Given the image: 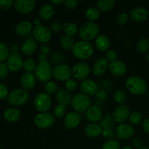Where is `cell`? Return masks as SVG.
I'll use <instances>...</instances> for the list:
<instances>
[{
	"label": "cell",
	"mask_w": 149,
	"mask_h": 149,
	"mask_svg": "<svg viewBox=\"0 0 149 149\" xmlns=\"http://www.w3.org/2000/svg\"><path fill=\"white\" fill-rule=\"evenodd\" d=\"M72 53L76 58L79 60H87L93 55V45L87 41H79L75 42L72 48Z\"/></svg>",
	"instance_id": "obj_1"
},
{
	"label": "cell",
	"mask_w": 149,
	"mask_h": 149,
	"mask_svg": "<svg viewBox=\"0 0 149 149\" xmlns=\"http://www.w3.org/2000/svg\"><path fill=\"white\" fill-rule=\"evenodd\" d=\"M128 91L135 95H141L146 91L147 84L144 79L137 76L130 77L125 82Z\"/></svg>",
	"instance_id": "obj_2"
},
{
	"label": "cell",
	"mask_w": 149,
	"mask_h": 149,
	"mask_svg": "<svg viewBox=\"0 0 149 149\" xmlns=\"http://www.w3.org/2000/svg\"><path fill=\"white\" fill-rule=\"evenodd\" d=\"M100 33V28L98 25L93 22H87L84 23L79 29V34L82 40L91 41L97 39Z\"/></svg>",
	"instance_id": "obj_3"
},
{
	"label": "cell",
	"mask_w": 149,
	"mask_h": 149,
	"mask_svg": "<svg viewBox=\"0 0 149 149\" xmlns=\"http://www.w3.org/2000/svg\"><path fill=\"white\" fill-rule=\"evenodd\" d=\"M52 65L48 61L39 62L35 69L36 78L42 82H48L52 77Z\"/></svg>",
	"instance_id": "obj_4"
},
{
	"label": "cell",
	"mask_w": 149,
	"mask_h": 149,
	"mask_svg": "<svg viewBox=\"0 0 149 149\" xmlns=\"http://www.w3.org/2000/svg\"><path fill=\"white\" fill-rule=\"evenodd\" d=\"M71 106L77 113H81L87 111L90 107L91 100L88 95L83 93H77L71 100Z\"/></svg>",
	"instance_id": "obj_5"
},
{
	"label": "cell",
	"mask_w": 149,
	"mask_h": 149,
	"mask_svg": "<svg viewBox=\"0 0 149 149\" xmlns=\"http://www.w3.org/2000/svg\"><path fill=\"white\" fill-rule=\"evenodd\" d=\"M29 99V95L27 91L23 89H16L9 94V103L14 106H20L26 104Z\"/></svg>",
	"instance_id": "obj_6"
},
{
	"label": "cell",
	"mask_w": 149,
	"mask_h": 149,
	"mask_svg": "<svg viewBox=\"0 0 149 149\" xmlns=\"http://www.w3.org/2000/svg\"><path fill=\"white\" fill-rule=\"evenodd\" d=\"M33 105L35 109L39 113L47 112L52 105V99L49 95L47 94L46 93H40L35 97Z\"/></svg>",
	"instance_id": "obj_7"
},
{
	"label": "cell",
	"mask_w": 149,
	"mask_h": 149,
	"mask_svg": "<svg viewBox=\"0 0 149 149\" xmlns=\"http://www.w3.org/2000/svg\"><path fill=\"white\" fill-rule=\"evenodd\" d=\"M55 119L53 115L48 112L39 113L35 116L34 124L38 128L47 129L55 124Z\"/></svg>",
	"instance_id": "obj_8"
},
{
	"label": "cell",
	"mask_w": 149,
	"mask_h": 149,
	"mask_svg": "<svg viewBox=\"0 0 149 149\" xmlns=\"http://www.w3.org/2000/svg\"><path fill=\"white\" fill-rule=\"evenodd\" d=\"M33 36L36 41L41 43L46 44L52 39V31L49 28L40 25L35 26L33 29Z\"/></svg>",
	"instance_id": "obj_9"
},
{
	"label": "cell",
	"mask_w": 149,
	"mask_h": 149,
	"mask_svg": "<svg viewBox=\"0 0 149 149\" xmlns=\"http://www.w3.org/2000/svg\"><path fill=\"white\" fill-rule=\"evenodd\" d=\"M72 74V70L65 64L57 65L52 70V77L58 81H66L70 79Z\"/></svg>",
	"instance_id": "obj_10"
},
{
	"label": "cell",
	"mask_w": 149,
	"mask_h": 149,
	"mask_svg": "<svg viewBox=\"0 0 149 149\" xmlns=\"http://www.w3.org/2000/svg\"><path fill=\"white\" fill-rule=\"evenodd\" d=\"M90 72L88 64L84 62H79L75 64L72 68V74L77 80H85Z\"/></svg>",
	"instance_id": "obj_11"
},
{
	"label": "cell",
	"mask_w": 149,
	"mask_h": 149,
	"mask_svg": "<svg viewBox=\"0 0 149 149\" xmlns=\"http://www.w3.org/2000/svg\"><path fill=\"white\" fill-rule=\"evenodd\" d=\"M36 2L33 0H17L14 2L15 10L20 14H29L34 10Z\"/></svg>",
	"instance_id": "obj_12"
},
{
	"label": "cell",
	"mask_w": 149,
	"mask_h": 149,
	"mask_svg": "<svg viewBox=\"0 0 149 149\" xmlns=\"http://www.w3.org/2000/svg\"><path fill=\"white\" fill-rule=\"evenodd\" d=\"M23 58L20 54L17 52H13L9 55L7 60V65L10 71L17 72L23 68Z\"/></svg>",
	"instance_id": "obj_13"
},
{
	"label": "cell",
	"mask_w": 149,
	"mask_h": 149,
	"mask_svg": "<svg viewBox=\"0 0 149 149\" xmlns=\"http://www.w3.org/2000/svg\"><path fill=\"white\" fill-rule=\"evenodd\" d=\"M130 109L126 105H119L114 109L113 112V119L115 122L122 124L129 119Z\"/></svg>",
	"instance_id": "obj_14"
},
{
	"label": "cell",
	"mask_w": 149,
	"mask_h": 149,
	"mask_svg": "<svg viewBox=\"0 0 149 149\" xmlns=\"http://www.w3.org/2000/svg\"><path fill=\"white\" fill-rule=\"evenodd\" d=\"M80 90L83 94L87 95H95L98 91V85L97 83L92 79L83 80L80 84Z\"/></svg>",
	"instance_id": "obj_15"
},
{
	"label": "cell",
	"mask_w": 149,
	"mask_h": 149,
	"mask_svg": "<svg viewBox=\"0 0 149 149\" xmlns=\"http://www.w3.org/2000/svg\"><path fill=\"white\" fill-rule=\"evenodd\" d=\"M116 133L118 138L120 139H130L135 135V129L132 125L122 123L116 127Z\"/></svg>",
	"instance_id": "obj_16"
},
{
	"label": "cell",
	"mask_w": 149,
	"mask_h": 149,
	"mask_svg": "<svg viewBox=\"0 0 149 149\" xmlns=\"http://www.w3.org/2000/svg\"><path fill=\"white\" fill-rule=\"evenodd\" d=\"M109 61L105 57H100L93 65V74L95 77H100L103 75L109 68Z\"/></svg>",
	"instance_id": "obj_17"
},
{
	"label": "cell",
	"mask_w": 149,
	"mask_h": 149,
	"mask_svg": "<svg viewBox=\"0 0 149 149\" xmlns=\"http://www.w3.org/2000/svg\"><path fill=\"white\" fill-rule=\"evenodd\" d=\"M36 83V76L32 73H25L20 78V85L26 91L31 90Z\"/></svg>",
	"instance_id": "obj_18"
},
{
	"label": "cell",
	"mask_w": 149,
	"mask_h": 149,
	"mask_svg": "<svg viewBox=\"0 0 149 149\" xmlns=\"http://www.w3.org/2000/svg\"><path fill=\"white\" fill-rule=\"evenodd\" d=\"M81 117L77 112L72 111L68 113L64 119V125L68 130H74L79 125Z\"/></svg>",
	"instance_id": "obj_19"
},
{
	"label": "cell",
	"mask_w": 149,
	"mask_h": 149,
	"mask_svg": "<svg viewBox=\"0 0 149 149\" xmlns=\"http://www.w3.org/2000/svg\"><path fill=\"white\" fill-rule=\"evenodd\" d=\"M110 72L116 77H122L127 72V66L123 62L119 61L110 63L109 65Z\"/></svg>",
	"instance_id": "obj_20"
},
{
	"label": "cell",
	"mask_w": 149,
	"mask_h": 149,
	"mask_svg": "<svg viewBox=\"0 0 149 149\" xmlns=\"http://www.w3.org/2000/svg\"><path fill=\"white\" fill-rule=\"evenodd\" d=\"M130 16V18L135 21L143 22L148 18V12L144 7H135L131 10Z\"/></svg>",
	"instance_id": "obj_21"
},
{
	"label": "cell",
	"mask_w": 149,
	"mask_h": 149,
	"mask_svg": "<svg viewBox=\"0 0 149 149\" xmlns=\"http://www.w3.org/2000/svg\"><path fill=\"white\" fill-rule=\"evenodd\" d=\"M56 100L60 105H63L64 106H68L70 103H71V93L66 89H61L58 90L56 93Z\"/></svg>",
	"instance_id": "obj_22"
},
{
	"label": "cell",
	"mask_w": 149,
	"mask_h": 149,
	"mask_svg": "<svg viewBox=\"0 0 149 149\" xmlns=\"http://www.w3.org/2000/svg\"><path fill=\"white\" fill-rule=\"evenodd\" d=\"M103 111L97 106H90L87 111V118L90 122H97L101 119Z\"/></svg>",
	"instance_id": "obj_23"
},
{
	"label": "cell",
	"mask_w": 149,
	"mask_h": 149,
	"mask_svg": "<svg viewBox=\"0 0 149 149\" xmlns=\"http://www.w3.org/2000/svg\"><path fill=\"white\" fill-rule=\"evenodd\" d=\"M55 14V8L53 5L49 3L44 4L39 10V15L42 20H48L52 18Z\"/></svg>",
	"instance_id": "obj_24"
},
{
	"label": "cell",
	"mask_w": 149,
	"mask_h": 149,
	"mask_svg": "<svg viewBox=\"0 0 149 149\" xmlns=\"http://www.w3.org/2000/svg\"><path fill=\"white\" fill-rule=\"evenodd\" d=\"M37 47V42L35 39H28L22 45V52L26 55H31L36 52Z\"/></svg>",
	"instance_id": "obj_25"
},
{
	"label": "cell",
	"mask_w": 149,
	"mask_h": 149,
	"mask_svg": "<svg viewBox=\"0 0 149 149\" xmlns=\"http://www.w3.org/2000/svg\"><path fill=\"white\" fill-rule=\"evenodd\" d=\"M103 128L100 125L95 123H92L87 125L84 129V133L89 138H97L102 135Z\"/></svg>",
	"instance_id": "obj_26"
},
{
	"label": "cell",
	"mask_w": 149,
	"mask_h": 149,
	"mask_svg": "<svg viewBox=\"0 0 149 149\" xmlns=\"http://www.w3.org/2000/svg\"><path fill=\"white\" fill-rule=\"evenodd\" d=\"M20 116H21V112L19 109L15 108H10L4 112V118L5 120L11 123L18 121Z\"/></svg>",
	"instance_id": "obj_27"
},
{
	"label": "cell",
	"mask_w": 149,
	"mask_h": 149,
	"mask_svg": "<svg viewBox=\"0 0 149 149\" xmlns=\"http://www.w3.org/2000/svg\"><path fill=\"white\" fill-rule=\"evenodd\" d=\"M15 30L16 33L20 36H26L33 30V26L31 22L24 20L17 23Z\"/></svg>",
	"instance_id": "obj_28"
},
{
	"label": "cell",
	"mask_w": 149,
	"mask_h": 149,
	"mask_svg": "<svg viewBox=\"0 0 149 149\" xmlns=\"http://www.w3.org/2000/svg\"><path fill=\"white\" fill-rule=\"evenodd\" d=\"M110 45V40L106 35H99L95 40L96 48L101 52L109 50Z\"/></svg>",
	"instance_id": "obj_29"
},
{
	"label": "cell",
	"mask_w": 149,
	"mask_h": 149,
	"mask_svg": "<svg viewBox=\"0 0 149 149\" xmlns=\"http://www.w3.org/2000/svg\"><path fill=\"white\" fill-rule=\"evenodd\" d=\"M115 5L114 0H101L96 3V7L101 12H108L112 10Z\"/></svg>",
	"instance_id": "obj_30"
},
{
	"label": "cell",
	"mask_w": 149,
	"mask_h": 149,
	"mask_svg": "<svg viewBox=\"0 0 149 149\" xmlns=\"http://www.w3.org/2000/svg\"><path fill=\"white\" fill-rule=\"evenodd\" d=\"M62 29L64 31V33H65V35L72 36V37L74 36H75L79 32L78 27L73 22H67V23H64Z\"/></svg>",
	"instance_id": "obj_31"
},
{
	"label": "cell",
	"mask_w": 149,
	"mask_h": 149,
	"mask_svg": "<svg viewBox=\"0 0 149 149\" xmlns=\"http://www.w3.org/2000/svg\"><path fill=\"white\" fill-rule=\"evenodd\" d=\"M85 16L86 18L90 20V22L94 23V21L98 20L100 17V12L96 7H91L86 10Z\"/></svg>",
	"instance_id": "obj_32"
},
{
	"label": "cell",
	"mask_w": 149,
	"mask_h": 149,
	"mask_svg": "<svg viewBox=\"0 0 149 149\" xmlns=\"http://www.w3.org/2000/svg\"><path fill=\"white\" fill-rule=\"evenodd\" d=\"M136 47L141 54L147 53L149 49V40L146 38H141L137 42Z\"/></svg>",
	"instance_id": "obj_33"
},
{
	"label": "cell",
	"mask_w": 149,
	"mask_h": 149,
	"mask_svg": "<svg viewBox=\"0 0 149 149\" xmlns=\"http://www.w3.org/2000/svg\"><path fill=\"white\" fill-rule=\"evenodd\" d=\"M74 39L72 36H68V35H64L61 39V45L62 47L65 49H72L74 47Z\"/></svg>",
	"instance_id": "obj_34"
},
{
	"label": "cell",
	"mask_w": 149,
	"mask_h": 149,
	"mask_svg": "<svg viewBox=\"0 0 149 149\" xmlns=\"http://www.w3.org/2000/svg\"><path fill=\"white\" fill-rule=\"evenodd\" d=\"M37 64L36 63L34 60L31 58H28L23 61V68L24 71H26L28 73H32L33 71H35L36 67Z\"/></svg>",
	"instance_id": "obj_35"
},
{
	"label": "cell",
	"mask_w": 149,
	"mask_h": 149,
	"mask_svg": "<svg viewBox=\"0 0 149 149\" xmlns=\"http://www.w3.org/2000/svg\"><path fill=\"white\" fill-rule=\"evenodd\" d=\"M10 55V50L8 47L3 42H0V63L6 61Z\"/></svg>",
	"instance_id": "obj_36"
},
{
	"label": "cell",
	"mask_w": 149,
	"mask_h": 149,
	"mask_svg": "<svg viewBox=\"0 0 149 149\" xmlns=\"http://www.w3.org/2000/svg\"><path fill=\"white\" fill-rule=\"evenodd\" d=\"M58 86L56 82L52 81H49L47 82L45 85V91L47 94L52 95L56 93L58 91Z\"/></svg>",
	"instance_id": "obj_37"
},
{
	"label": "cell",
	"mask_w": 149,
	"mask_h": 149,
	"mask_svg": "<svg viewBox=\"0 0 149 149\" xmlns=\"http://www.w3.org/2000/svg\"><path fill=\"white\" fill-rule=\"evenodd\" d=\"M129 120L131 124L133 125H138L143 120V115L139 111H133L130 114Z\"/></svg>",
	"instance_id": "obj_38"
},
{
	"label": "cell",
	"mask_w": 149,
	"mask_h": 149,
	"mask_svg": "<svg viewBox=\"0 0 149 149\" xmlns=\"http://www.w3.org/2000/svg\"><path fill=\"white\" fill-rule=\"evenodd\" d=\"M113 98L116 103L122 104L127 100V95L123 90H116L113 94Z\"/></svg>",
	"instance_id": "obj_39"
},
{
	"label": "cell",
	"mask_w": 149,
	"mask_h": 149,
	"mask_svg": "<svg viewBox=\"0 0 149 149\" xmlns=\"http://www.w3.org/2000/svg\"><path fill=\"white\" fill-rule=\"evenodd\" d=\"M102 149H120V146L115 140H109L103 144Z\"/></svg>",
	"instance_id": "obj_40"
},
{
	"label": "cell",
	"mask_w": 149,
	"mask_h": 149,
	"mask_svg": "<svg viewBox=\"0 0 149 149\" xmlns=\"http://www.w3.org/2000/svg\"><path fill=\"white\" fill-rule=\"evenodd\" d=\"M54 114L56 117L58 118H62L65 116V112H66V107L63 105H58L57 106H55V108L54 109Z\"/></svg>",
	"instance_id": "obj_41"
},
{
	"label": "cell",
	"mask_w": 149,
	"mask_h": 149,
	"mask_svg": "<svg viewBox=\"0 0 149 149\" xmlns=\"http://www.w3.org/2000/svg\"><path fill=\"white\" fill-rule=\"evenodd\" d=\"M50 59L54 63L61 65V64H63L62 63H63L65 61V57H64V55H61V53L56 52V53H54L51 55Z\"/></svg>",
	"instance_id": "obj_42"
},
{
	"label": "cell",
	"mask_w": 149,
	"mask_h": 149,
	"mask_svg": "<svg viewBox=\"0 0 149 149\" xmlns=\"http://www.w3.org/2000/svg\"><path fill=\"white\" fill-rule=\"evenodd\" d=\"M77 85L78 84H77V81L75 79H73L67 80L65 83V89L69 92H73L77 90Z\"/></svg>",
	"instance_id": "obj_43"
},
{
	"label": "cell",
	"mask_w": 149,
	"mask_h": 149,
	"mask_svg": "<svg viewBox=\"0 0 149 149\" xmlns=\"http://www.w3.org/2000/svg\"><path fill=\"white\" fill-rule=\"evenodd\" d=\"M130 18V17H129L127 14L126 13H121L119 15L116 17V23L119 25H125L129 22Z\"/></svg>",
	"instance_id": "obj_44"
},
{
	"label": "cell",
	"mask_w": 149,
	"mask_h": 149,
	"mask_svg": "<svg viewBox=\"0 0 149 149\" xmlns=\"http://www.w3.org/2000/svg\"><path fill=\"white\" fill-rule=\"evenodd\" d=\"M113 119L111 118L109 116H106L103 120L101 121V125L102 128H112V127L113 126Z\"/></svg>",
	"instance_id": "obj_45"
},
{
	"label": "cell",
	"mask_w": 149,
	"mask_h": 149,
	"mask_svg": "<svg viewBox=\"0 0 149 149\" xmlns=\"http://www.w3.org/2000/svg\"><path fill=\"white\" fill-rule=\"evenodd\" d=\"M9 68L7 64L4 63H0V79H4L7 78L9 74Z\"/></svg>",
	"instance_id": "obj_46"
},
{
	"label": "cell",
	"mask_w": 149,
	"mask_h": 149,
	"mask_svg": "<svg viewBox=\"0 0 149 149\" xmlns=\"http://www.w3.org/2000/svg\"><path fill=\"white\" fill-rule=\"evenodd\" d=\"M106 58L109 61V62L110 61L111 63L113 62V61H116V58H117V53L115 50L113 49H109V50L106 52Z\"/></svg>",
	"instance_id": "obj_47"
},
{
	"label": "cell",
	"mask_w": 149,
	"mask_h": 149,
	"mask_svg": "<svg viewBox=\"0 0 149 149\" xmlns=\"http://www.w3.org/2000/svg\"><path fill=\"white\" fill-rule=\"evenodd\" d=\"M13 0H0V8L2 10H9L14 5Z\"/></svg>",
	"instance_id": "obj_48"
},
{
	"label": "cell",
	"mask_w": 149,
	"mask_h": 149,
	"mask_svg": "<svg viewBox=\"0 0 149 149\" xmlns=\"http://www.w3.org/2000/svg\"><path fill=\"white\" fill-rule=\"evenodd\" d=\"M8 93L9 90L7 85L2 84V83H0V99L1 100L5 99L8 96Z\"/></svg>",
	"instance_id": "obj_49"
},
{
	"label": "cell",
	"mask_w": 149,
	"mask_h": 149,
	"mask_svg": "<svg viewBox=\"0 0 149 149\" xmlns=\"http://www.w3.org/2000/svg\"><path fill=\"white\" fill-rule=\"evenodd\" d=\"M102 135L106 139H111L114 135V132L112 130V128H104V129H103Z\"/></svg>",
	"instance_id": "obj_50"
},
{
	"label": "cell",
	"mask_w": 149,
	"mask_h": 149,
	"mask_svg": "<svg viewBox=\"0 0 149 149\" xmlns=\"http://www.w3.org/2000/svg\"><path fill=\"white\" fill-rule=\"evenodd\" d=\"M62 28L63 26H61V23L57 21L52 22V23L50 24V26H49V29H50L51 31H53L55 32V33L60 31L62 29Z\"/></svg>",
	"instance_id": "obj_51"
},
{
	"label": "cell",
	"mask_w": 149,
	"mask_h": 149,
	"mask_svg": "<svg viewBox=\"0 0 149 149\" xmlns=\"http://www.w3.org/2000/svg\"><path fill=\"white\" fill-rule=\"evenodd\" d=\"M64 4H65L66 8L72 10L77 7V4H78V1L77 0H65V1H64Z\"/></svg>",
	"instance_id": "obj_52"
},
{
	"label": "cell",
	"mask_w": 149,
	"mask_h": 149,
	"mask_svg": "<svg viewBox=\"0 0 149 149\" xmlns=\"http://www.w3.org/2000/svg\"><path fill=\"white\" fill-rule=\"evenodd\" d=\"M96 96L100 100H106L107 98V93L105 90H98Z\"/></svg>",
	"instance_id": "obj_53"
},
{
	"label": "cell",
	"mask_w": 149,
	"mask_h": 149,
	"mask_svg": "<svg viewBox=\"0 0 149 149\" xmlns=\"http://www.w3.org/2000/svg\"><path fill=\"white\" fill-rule=\"evenodd\" d=\"M132 146L135 148H137L138 149L141 148L142 147V141H141V140L140 138H135L132 141Z\"/></svg>",
	"instance_id": "obj_54"
},
{
	"label": "cell",
	"mask_w": 149,
	"mask_h": 149,
	"mask_svg": "<svg viewBox=\"0 0 149 149\" xmlns=\"http://www.w3.org/2000/svg\"><path fill=\"white\" fill-rule=\"evenodd\" d=\"M40 50L41 52H42V54H44V55H47V54H49V52H50V49H49V46L48 45H43L41 46L40 47Z\"/></svg>",
	"instance_id": "obj_55"
},
{
	"label": "cell",
	"mask_w": 149,
	"mask_h": 149,
	"mask_svg": "<svg viewBox=\"0 0 149 149\" xmlns=\"http://www.w3.org/2000/svg\"><path fill=\"white\" fill-rule=\"evenodd\" d=\"M143 129L147 134H149V119H146L143 121Z\"/></svg>",
	"instance_id": "obj_56"
},
{
	"label": "cell",
	"mask_w": 149,
	"mask_h": 149,
	"mask_svg": "<svg viewBox=\"0 0 149 149\" xmlns=\"http://www.w3.org/2000/svg\"><path fill=\"white\" fill-rule=\"evenodd\" d=\"M38 60L39 61V62H45V61H47V55L40 53L38 55Z\"/></svg>",
	"instance_id": "obj_57"
},
{
	"label": "cell",
	"mask_w": 149,
	"mask_h": 149,
	"mask_svg": "<svg viewBox=\"0 0 149 149\" xmlns=\"http://www.w3.org/2000/svg\"><path fill=\"white\" fill-rule=\"evenodd\" d=\"M63 3H64L63 0H50V4H55V5H59Z\"/></svg>",
	"instance_id": "obj_58"
},
{
	"label": "cell",
	"mask_w": 149,
	"mask_h": 149,
	"mask_svg": "<svg viewBox=\"0 0 149 149\" xmlns=\"http://www.w3.org/2000/svg\"><path fill=\"white\" fill-rule=\"evenodd\" d=\"M33 23L36 25V26H40V20H39V19H38V18L35 19V20H33Z\"/></svg>",
	"instance_id": "obj_59"
},
{
	"label": "cell",
	"mask_w": 149,
	"mask_h": 149,
	"mask_svg": "<svg viewBox=\"0 0 149 149\" xmlns=\"http://www.w3.org/2000/svg\"><path fill=\"white\" fill-rule=\"evenodd\" d=\"M145 59H146V61H147V62L149 63V53H147L146 55Z\"/></svg>",
	"instance_id": "obj_60"
},
{
	"label": "cell",
	"mask_w": 149,
	"mask_h": 149,
	"mask_svg": "<svg viewBox=\"0 0 149 149\" xmlns=\"http://www.w3.org/2000/svg\"><path fill=\"white\" fill-rule=\"evenodd\" d=\"M122 149H134L131 146H125L124 148H122Z\"/></svg>",
	"instance_id": "obj_61"
},
{
	"label": "cell",
	"mask_w": 149,
	"mask_h": 149,
	"mask_svg": "<svg viewBox=\"0 0 149 149\" xmlns=\"http://www.w3.org/2000/svg\"><path fill=\"white\" fill-rule=\"evenodd\" d=\"M138 149H149L148 147H146V146H142L141 147V148H138Z\"/></svg>",
	"instance_id": "obj_62"
}]
</instances>
